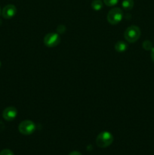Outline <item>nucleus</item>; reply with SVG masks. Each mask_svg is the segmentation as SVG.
Wrapping results in <instances>:
<instances>
[{
    "instance_id": "nucleus-1",
    "label": "nucleus",
    "mask_w": 154,
    "mask_h": 155,
    "mask_svg": "<svg viewBox=\"0 0 154 155\" xmlns=\"http://www.w3.org/2000/svg\"><path fill=\"white\" fill-rule=\"evenodd\" d=\"M113 136L107 131H104L100 133L96 138V144L99 148H107L113 142Z\"/></svg>"
},
{
    "instance_id": "nucleus-2",
    "label": "nucleus",
    "mask_w": 154,
    "mask_h": 155,
    "mask_svg": "<svg viewBox=\"0 0 154 155\" xmlns=\"http://www.w3.org/2000/svg\"><path fill=\"white\" fill-rule=\"evenodd\" d=\"M140 30L137 26H130L125 30L124 33V37L125 40L128 42H135L139 39L140 36Z\"/></svg>"
},
{
    "instance_id": "nucleus-3",
    "label": "nucleus",
    "mask_w": 154,
    "mask_h": 155,
    "mask_svg": "<svg viewBox=\"0 0 154 155\" xmlns=\"http://www.w3.org/2000/svg\"><path fill=\"white\" fill-rule=\"evenodd\" d=\"M122 18H123V12H122V9L119 8H112L108 12L107 16V21L113 25H116V24H118L119 22H121Z\"/></svg>"
},
{
    "instance_id": "nucleus-4",
    "label": "nucleus",
    "mask_w": 154,
    "mask_h": 155,
    "mask_svg": "<svg viewBox=\"0 0 154 155\" xmlns=\"http://www.w3.org/2000/svg\"><path fill=\"white\" fill-rule=\"evenodd\" d=\"M18 130L20 133L25 136L33 134L36 130V125L33 121L30 120H26L22 121L18 126Z\"/></svg>"
},
{
    "instance_id": "nucleus-5",
    "label": "nucleus",
    "mask_w": 154,
    "mask_h": 155,
    "mask_svg": "<svg viewBox=\"0 0 154 155\" xmlns=\"http://www.w3.org/2000/svg\"><path fill=\"white\" fill-rule=\"evenodd\" d=\"M60 37L57 33H50L45 35L44 37V43L45 46L48 48H53L55 47L60 43Z\"/></svg>"
},
{
    "instance_id": "nucleus-6",
    "label": "nucleus",
    "mask_w": 154,
    "mask_h": 155,
    "mask_svg": "<svg viewBox=\"0 0 154 155\" xmlns=\"http://www.w3.org/2000/svg\"><path fill=\"white\" fill-rule=\"evenodd\" d=\"M18 116V110L14 107H8L3 110L2 117L5 120H14Z\"/></svg>"
},
{
    "instance_id": "nucleus-7",
    "label": "nucleus",
    "mask_w": 154,
    "mask_h": 155,
    "mask_svg": "<svg viewBox=\"0 0 154 155\" xmlns=\"http://www.w3.org/2000/svg\"><path fill=\"white\" fill-rule=\"evenodd\" d=\"M17 13V8L14 5H8L5 6L2 11V15L5 19H11L14 18Z\"/></svg>"
},
{
    "instance_id": "nucleus-8",
    "label": "nucleus",
    "mask_w": 154,
    "mask_h": 155,
    "mask_svg": "<svg viewBox=\"0 0 154 155\" xmlns=\"http://www.w3.org/2000/svg\"><path fill=\"white\" fill-rule=\"evenodd\" d=\"M127 48H128V45L124 41H118L116 43V45H115V49H116V51L119 53L124 52V51H126Z\"/></svg>"
},
{
    "instance_id": "nucleus-9",
    "label": "nucleus",
    "mask_w": 154,
    "mask_h": 155,
    "mask_svg": "<svg viewBox=\"0 0 154 155\" xmlns=\"http://www.w3.org/2000/svg\"><path fill=\"white\" fill-rule=\"evenodd\" d=\"M122 6L125 10H131L134 7V1L133 0H123L122 3Z\"/></svg>"
},
{
    "instance_id": "nucleus-10",
    "label": "nucleus",
    "mask_w": 154,
    "mask_h": 155,
    "mask_svg": "<svg viewBox=\"0 0 154 155\" xmlns=\"http://www.w3.org/2000/svg\"><path fill=\"white\" fill-rule=\"evenodd\" d=\"M91 8H93V10L98 11L101 10L103 8V2L101 0H93L91 2Z\"/></svg>"
},
{
    "instance_id": "nucleus-11",
    "label": "nucleus",
    "mask_w": 154,
    "mask_h": 155,
    "mask_svg": "<svg viewBox=\"0 0 154 155\" xmlns=\"http://www.w3.org/2000/svg\"><path fill=\"white\" fill-rule=\"evenodd\" d=\"M142 45H143V48L146 51H149L152 48V43L149 40H145L142 44Z\"/></svg>"
},
{
    "instance_id": "nucleus-12",
    "label": "nucleus",
    "mask_w": 154,
    "mask_h": 155,
    "mask_svg": "<svg viewBox=\"0 0 154 155\" xmlns=\"http://www.w3.org/2000/svg\"><path fill=\"white\" fill-rule=\"evenodd\" d=\"M118 2H119V0H104V4L107 6H110V7L116 5Z\"/></svg>"
},
{
    "instance_id": "nucleus-13",
    "label": "nucleus",
    "mask_w": 154,
    "mask_h": 155,
    "mask_svg": "<svg viewBox=\"0 0 154 155\" xmlns=\"http://www.w3.org/2000/svg\"><path fill=\"white\" fill-rule=\"evenodd\" d=\"M0 155H14L12 151L9 149H4L0 152Z\"/></svg>"
},
{
    "instance_id": "nucleus-14",
    "label": "nucleus",
    "mask_w": 154,
    "mask_h": 155,
    "mask_svg": "<svg viewBox=\"0 0 154 155\" xmlns=\"http://www.w3.org/2000/svg\"><path fill=\"white\" fill-rule=\"evenodd\" d=\"M69 155H82V154L80 152H79V151H72L71 153H69Z\"/></svg>"
},
{
    "instance_id": "nucleus-15",
    "label": "nucleus",
    "mask_w": 154,
    "mask_h": 155,
    "mask_svg": "<svg viewBox=\"0 0 154 155\" xmlns=\"http://www.w3.org/2000/svg\"><path fill=\"white\" fill-rule=\"evenodd\" d=\"M151 58L152 61L154 62V47H152V48L151 49Z\"/></svg>"
},
{
    "instance_id": "nucleus-16",
    "label": "nucleus",
    "mask_w": 154,
    "mask_h": 155,
    "mask_svg": "<svg viewBox=\"0 0 154 155\" xmlns=\"http://www.w3.org/2000/svg\"><path fill=\"white\" fill-rule=\"evenodd\" d=\"M0 67H1V61H0Z\"/></svg>"
},
{
    "instance_id": "nucleus-17",
    "label": "nucleus",
    "mask_w": 154,
    "mask_h": 155,
    "mask_svg": "<svg viewBox=\"0 0 154 155\" xmlns=\"http://www.w3.org/2000/svg\"><path fill=\"white\" fill-rule=\"evenodd\" d=\"M0 14H1V10H0Z\"/></svg>"
}]
</instances>
